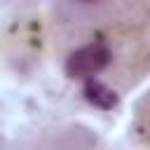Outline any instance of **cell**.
Listing matches in <instances>:
<instances>
[{
    "label": "cell",
    "mask_w": 150,
    "mask_h": 150,
    "mask_svg": "<svg viewBox=\"0 0 150 150\" xmlns=\"http://www.w3.org/2000/svg\"><path fill=\"white\" fill-rule=\"evenodd\" d=\"M52 45L66 77L101 108L150 75V16L141 2L56 5Z\"/></svg>",
    "instance_id": "obj_1"
},
{
    "label": "cell",
    "mask_w": 150,
    "mask_h": 150,
    "mask_svg": "<svg viewBox=\"0 0 150 150\" xmlns=\"http://www.w3.org/2000/svg\"><path fill=\"white\" fill-rule=\"evenodd\" d=\"M134 136L143 150H150V91L138 101L134 112Z\"/></svg>",
    "instance_id": "obj_2"
},
{
    "label": "cell",
    "mask_w": 150,
    "mask_h": 150,
    "mask_svg": "<svg viewBox=\"0 0 150 150\" xmlns=\"http://www.w3.org/2000/svg\"><path fill=\"white\" fill-rule=\"evenodd\" d=\"M141 5H143V9H145V14L150 16V2H141Z\"/></svg>",
    "instance_id": "obj_3"
}]
</instances>
